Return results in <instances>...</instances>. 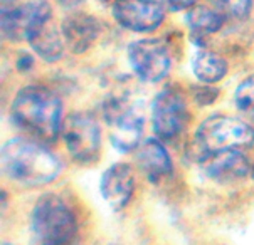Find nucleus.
I'll return each instance as SVG.
<instances>
[{
	"label": "nucleus",
	"mask_w": 254,
	"mask_h": 245,
	"mask_svg": "<svg viewBox=\"0 0 254 245\" xmlns=\"http://www.w3.org/2000/svg\"><path fill=\"white\" fill-rule=\"evenodd\" d=\"M2 245H10V244H8V242H5V244H2Z\"/></svg>",
	"instance_id": "obj_24"
},
{
	"label": "nucleus",
	"mask_w": 254,
	"mask_h": 245,
	"mask_svg": "<svg viewBox=\"0 0 254 245\" xmlns=\"http://www.w3.org/2000/svg\"><path fill=\"white\" fill-rule=\"evenodd\" d=\"M61 133L69 154L81 165H89L100 156V126L89 113H72L61 124Z\"/></svg>",
	"instance_id": "obj_7"
},
{
	"label": "nucleus",
	"mask_w": 254,
	"mask_h": 245,
	"mask_svg": "<svg viewBox=\"0 0 254 245\" xmlns=\"http://www.w3.org/2000/svg\"><path fill=\"white\" fill-rule=\"evenodd\" d=\"M113 17L131 32H152L163 22L165 10L155 0H115Z\"/></svg>",
	"instance_id": "obj_10"
},
{
	"label": "nucleus",
	"mask_w": 254,
	"mask_h": 245,
	"mask_svg": "<svg viewBox=\"0 0 254 245\" xmlns=\"http://www.w3.org/2000/svg\"><path fill=\"white\" fill-rule=\"evenodd\" d=\"M136 160L141 171L152 183H158L172 173V160L158 138L145 140L138 148Z\"/></svg>",
	"instance_id": "obj_14"
},
{
	"label": "nucleus",
	"mask_w": 254,
	"mask_h": 245,
	"mask_svg": "<svg viewBox=\"0 0 254 245\" xmlns=\"http://www.w3.org/2000/svg\"><path fill=\"white\" fill-rule=\"evenodd\" d=\"M254 143V130L248 123L229 116H210L197 128L193 146L199 158L224 151L248 148Z\"/></svg>",
	"instance_id": "obj_4"
},
{
	"label": "nucleus",
	"mask_w": 254,
	"mask_h": 245,
	"mask_svg": "<svg viewBox=\"0 0 254 245\" xmlns=\"http://www.w3.org/2000/svg\"><path fill=\"white\" fill-rule=\"evenodd\" d=\"M189 113L182 94L175 88H165L152 104V128L160 141H172L184 131Z\"/></svg>",
	"instance_id": "obj_8"
},
{
	"label": "nucleus",
	"mask_w": 254,
	"mask_h": 245,
	"mask_svg": "<svg viewBox=\"0 0 254 245\" xmlns=\"http://www.w3.org/2000/svg\"><path fill=\"white\" fill-rule=\"evenodd\" d=\"M24 39L46 62H56L63 55V39L53 24V10L46 0H32L22 5Z\"/></svg>",
	"instance_id": "obj_5"
},
{
	"label": "nucleus",
	"mask_w": 254,
	"mask_h": 245,
	"mask_svg": "<svg viewBox=\"0 0 254 245\" xmlns=\"http://www.w3.org/2000/svg\"><path fill=\"white\" fill-rule=\"evenodd\" d=\"M2 170L12 182L25 187H44L58 178L61 163L36 141L15 138L2 148Z\"/></svg>",
	"instance_id": "obj_2"
},
{
	"label": "nucleus",
	"mask_w": 254,
	"mask_h": 245,
	"mask_svg": "<svg viewBox=\"0 0 254 245\" xmlns=\"http://www.w3.org/2000/svg\"><path fill=\"white\" fill-rule=\"evenodd\" d=\"M2 36L8 41L24 39L22 5H15L12 0H2Z\"/></svg>",
	"instance_id": "obj_17"
},
{
	"label": "nucleus",
	"mask_w": 254,
	"mask_h": 245,
	"mask_svg": "<svg viewBox=\"0 0 254 245\" xmlns=\"http://www.w3.org/2000/svg\"><path fill=\"white\" fill-rule=\"evenodd\" d=\"M192 71L197 79L204 84L219 83L227 74V62L219 54L209 50H199L193 55Z\"/></svg>",
	"instance_id": "obj_16"
},
{
	"label": "nucleus",
	"mask_w": 254,
	"mask_h": 245,
	"mask_svg": "<svg viewBox=\"0 0 254 245\" xmlns=\"http://www.w3.org/2000/svg\"><path fill=\"white\" fill-rule=\"evenodd\" d=\"M61 32L67 49L72 54H83L96 41L98 34H100V24L93 15L76 12V14H69L63 20Z\"/></svg>",
	"instance_id": "obj_13"
},
{
	"label": "nucleus",
	"mask_w": 254,
	"mask_h": 245,
	"mask_svg": "<svg viewBox=\"0 0 254 245\" xmlns=\"http://www.w3.org/2000/svg\"><path fill=\"white\" fill-rule=\"evenodd\" d=\"M195 2L197 0H162V5L172 12H180L195 7Z\"/></svg>",
	"instance_id": "obj_20"
},
{
	"label": "nucleus",
	"mask_w": 254,
	"mask_h": 245,
	"mask_svg": "<svg viewBox=\"0 0 254 245\" xmlns=\"http://www.w3.org/2000/svg\"><path fill=\"white\" fill-rule=\"evenodd\" d=\"M133 190H135V173L127 163H115L101 175V196L115 212H120L127 207L133 195Z\"/></svg>",
	"instance_id": "obj_11"
},
{
	"label": "nucleus",
	"mask_w": 254,
	"mask_h": 245,
	"mask_svg": "<svg viewBox=\"0 0 254 245\" xmlns=\"http://www.w3.org/2000/svg\"><path fill=\"white\" fill-rule=\"evenodd\" d=\"M10 119L20 131L53 143L61 131V101L42 86H27L17 93L10 106Z\"/></svg>",
	"instance_id": "obj_1"
},
{
	"label": "nucleus",
	"mask_w": 254,
	"mask_h": 245,
	"mask_svg": "<svg viewBox=\"0 0 254 245\" xmlns=\"http://www.w3.org/2000/svg\"><path fill=\"white\" fill-rule=\"evenodd\" d=\"M32 64H34V59H32V55H29V54H20L19 59L15 61L17 69L20 72H27L32 67Z\"/></svg>",
	"instance_id": "obj_21"
},
{
	"label": "nucleus",
	"mask_w": 254,
	"mask_h": 245,
	"mask_svg": "<svg viewBox=\"0 0 254 245\" xmlns=\"http://www.w3.org/2000/svg\"><path fill=\"white\" fill-rule=\"evenodd\" d=\"M236 106L241 113L254 119V76H249L243 81L234 94Z\"/></svg>",
	"instance_id": "obj_18"
},
{
	"label": "nucleus",
	"mask_w": 254,
	"mask_h": 245,
	"mask_svg": "<svg viewBox=\"0 0 254 245\" xmlns=\"http://www.w3.org/2000/svg\"><path fill=\"white\" fill-rule=\"evenodd\" d=\"M209 2L224 17L227 15L241 19V17H246L249 14L253 0H209Z\"/></svg>",
	"instance_id": "obj_19"
},
{
	"label": "nucleus",
	"mask_w": 254,
	"mask_h": 245,
	"mask_svg": "<svg viewBox=\"0 0 254 245\" xmlns=\"http://www.w3.org/2000/svg\"><path fill=\"white\" fill-rule=\"evenodd\" d=\"M204 173L219 183H232L249 173V160L241 149H224L199 158Z\"/></svg>",
	"instance_id": "obj_12"
},
{
	"label": "nucleus",
	"mask_w": 254,
	"mask_h": 245,
	"mask_svg": "<svg viewBox=\"0 0 254 245\" xmlns=\"http://www.w3.org/2000/svg\"><path fill=\"white\" fill-rule=\"evenodd\" d=\"M31 229L37 245H76L74 213L58 195H42L31 213Z\"/></svg>",
	"instance_id": "obj_3"
},
{
	"label": "nucleus",
	"mask_w": 254,
	"mask_h": 245,
	"mask_svg": "<svg viewBox=\"0 0 254 245\" xmlns=\"http://www.w3.org/2000/svg\"><path fill=\"white\" fill-rule=\"evenodd\" d=\"M106 124L110 130L111 145L120 153H128L138 148L143 118L140 107L127 98H110L103 107Z\"/></svg>",
	"instance_id": "obj_6"
},
{
	"label": "nucleus",
	"mask_w": 254,
	"mask_h": 245,
	"mask_svg": "<svg viewBox=\"0 0 254 245\" xmlns=\"http://www.w3.org/2000/svg\"><path fill=\"white\" fill-rule=\"evenodd\" d=\"M83 0H58V3L64 8H72V7H77Z\"/></svg>",
	"instance_id": "obj_22"
},
{
	"label": "nucleus",
	"mask_w": 254,
	"mask_h": 245,
	"mask_svg": "<svg viewBox=\"0 0 254 245\" xmlns=\"http://www.w3.org/2000/svg\"><path fill=\"white\" fill-rule=\"evenodd\" d=\"M251 173H253V178H254V165H253V168H251Z\"/></svg>",
	"instance_id": "obj_23"
},
{
	"label": "nucleus",
	"mask_w": 254,
	"mask_h": 245,
	"mask_svg": "<svg viewBox=\"0 0 254 245\" xmlns=\"http://www.w3.org/2000/svg\"><path fill=\"white\" fill-rule=\"evenodd\" d=\"M187 25L190 29V39L192 41H204L205 36L217 32L224 25V15L217 12L214 7L205 5H195L189 8L187 12Z\"/></svg>",
	"instance_id": "obj_15"
},
{
	"label": "nucleus",
	"mask_w": 254,
	"mask_h": 245,
	"mask_svg": "<svg viewBox=\"0 0 254 245\" xmlns=\"http://www.w3.org/2000/svg\"><path fill=\"white\" fill-rule=\"evenodd\" d=\"M128 61L141 81L157 83L169 74L170 54L162 39H140L128 47Z\"/></svg>",
	"instance_id": "obj_9"
}]
</instances>
